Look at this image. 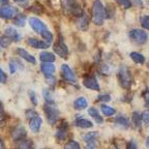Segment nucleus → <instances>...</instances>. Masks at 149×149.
<instances>
[{
  "mask_svg": "<svg viewBox=\"0 0 149 149\" xmlns=\"http://www.w3.org/2000/svg\"><path fill=\"white\" fill-rule=\"evenodd\" d=\"M61 6L66 14L72 15L76 18H79L84 15L83 9L77 2V0H61Z\"/></svg>",
  "mask_w": 149,
  "mask_h": 149,
  "instance_id": "nucleus-1",
  "label": "nucleus"
},
{
  "mask_svg": "<svg viewBox=\"0 0 149 149\" xmlns=\"http://www.w3.org/2000/svg\"><path fill=\"white\" fill-rule=\"evenodd\" d=\"M106 18V10L100 0H95L92 5V21L95 25H102Z\"/></svg>",
  "mask_w": 149,
  "mask_h": 149,
  "instance_id": "nucleus-2",
  "label": "nucleus"
},
{
  "mask_svg": "<svg viewBox=\"0 0 149 149\" xmlns=\"http://www.w3.org/2000/svg\"><path fill=\"white\" fill-rule=\"evenodd\" d=\"M118 81L121 87L124 89H130L133 84V77L128 70L127 66L121 64L118 70Z\"/></svg>",
  "mask_w": 149,
  "mask_h": 149,
  "instance_id": "nucleus-3",
  "label": "nucleus"
},
{
  "mask_svg": "<svg viewBox=\"0 0 149 149\" xmlns=\"http://www.w3.org/2000/svg\"><path fill=\"white\" fill-rule=\"evenodd\" d=\"M45 114H46L48 121L50 124H55V122L57 121L59 116V111L57 110V108L55 107L54 104H49L47 102L46 105L44 106Z\"/></svg>",
  "mask_w": 149,
  "mask_h": 149,
  "instance_id": "nucleus-4",
  "label": "nucleus"
},
{
  "mask_svg": "<svg viewBox=\"0 0 149 149\" xmlns=\"http://www.w3.org/2000/svg\"><path fill=\"white\" fill-rule=\"evenodd\" d=\"M128 35L130 40L137 45H144L148 40V34L142 29H133L130 31Z\"/></svg>",
  "mask_w": 149,
  "mask_h": 149,
  "instance_id": "nucleus-5",
  "label": "nucleus"
},
{
  "mask_svg": "<svg viewBox=\"0 0 149 149\" xmlns=\"http://www.w3.org/2000/svg\"><path fill=\"white\" fill-rule=\"evenodd\" d=\"M18 9L12 5L4 4L0 7V18L8 20V19H15L18 15Z\"/></svg>",
  "mask_w": 149,
  "mask_h": 149,
  "instance_id": "nucleus-6",
  "label": "nucleus"
},
{
  "mask_svg": "<svg viewBox=\"0 0 149 149\" xmlns=\"http://www.w3.org/2000/svg\"><path fill=\"white\" fill-rule=\"evenodd\" d=\"M54 52H56V54H58V56H60L61 58H66L68 55V49L66 45L64 44L63 37H59L58 42L54 45Z\"/></svg>",
  "mask_w": 149,
  "mask_h": 149,
  "instance_id": "nucleus-7",
  "label": "nucleus"
},
{
  "mask_svg": "<svg viewBox=\"0 0 149 149\" xmlns=\"http://www.w3.org/2000/svg\"><path fill=\"white\" fill-rule=\"evenodd\" d=\"M29 24H30L31 28H32L33 30L40 35L48 30L46 24H45L44 22H42L40 19H37V18H33V17L32 18H30L29 19Z\"/></svg>",
  "mask_w": 149,
  "mask_h": 149,
  "instance_id": "nucleus-8",
  "label": "nucleus"
},
{
  "mask_svg": "<svg viewBox=\"0 0 149 149\" xmlns=\"http://www.w3.org/2000/svg\"><path fill=\"white\" fill-rule=\"evenodd\" d=\"M83 85L86 87V88L91 89V90H95V91H100V84H98L96 78L93 77V76H89V77L84 78Z\"/></svg>",
  "mask_w": 149,
  "mask_h": 149,
  "instance_id": "nucleus-9",
  "label": "nucleus"
},
{
  "mask_svg": "<svg viewBox=\"0 0 149 149\" xmlns=\"http://www.w3.org/2000/svg\"><path fill=\"white\" fill-rule=\"evenodd\" d=\"M26 135H27V132H26L25 127L22 125H18L12 130V138L15 142H18V141H21V140L25 139Z\"/></svg>",
  "mask_w": 149,
  "mask_h": 149,
  "instance_id": "nucleus-10",
  "label": "nucleus"
},
{
  "mask_svg": "<svg viewBox=\"0 0 149 149\" xmlns=\"http://www.w3.org/2000/svg\"><path fill=\"white\" fill-rule=\"evenodd\" d=\"M61 74H62L63 79L66 80V81L72 82V83L76 82V76H74V72L68 64H62V66H61Z\"/></svg>",
  "mask_w": 149,
  "mask_h": 149,
  "instance_id": "nucleus-11",
  "label": "nucleus"
},
{
  "mask_svg": "<svg viewBox=\"0 0 149 149\" xmlns=\"http://www.w3.org/2000/svg\"><path fill=\"white\" fill-rule=\"evenodd\" d=\"M68 124L66 121L62 120L59 123L58 130H57V133H56V137L59 141H64L68 137Z\"/></svg>",
  "mask_w": 149,
  "mask_h": 149,
  "instance_id": "nucleus-12",
  "label": "nucleus"
},
{
  "mask_svg": "<svg viewBox=\"0 0 149 149\" xmlns=\"http://www.w3.org/2000/svg\"><path fill=\"white\" fill-rule=\"evenodd\" d=\"M27 44L30 47H32V48H34V49H48L50 47V42L38 40L36 38H33V37L28 38Z\"/></svg>",
  "mask_w": 149,
  "mask_h": 149,
  "instance_id": "nucleus-13",
  "label": "nucleus"
},
{
  "mask_svg": "<svg viewBox=\"0 0 149 149\" xmlns=\"http://www.w3.org/2000/svg\"><path fill=\"white\" fill-rule=\"evenodd\" d=\"M98 138L97 132H91L84 136V140L87 142V148H95L96 139Z\"/></svg>",
  "mask_w": 149,
  "mask_h": 149,
  "instance_id": "nucleus-14",
  "label": "nucleus"
},
{
  "mask_svg": "<svg viewBox=\"0 0 149 149\" xmlns=\"http://www.w3.org/2000/svg\"><path fill=\"white\" fill-rule=\"evenodd\" d=\"M42 118H40L38 115H36V116L30 118V121H29V127H30V130H32V132L37 133V132L40 130V126H42Z\"/></svg>",
  "mask_w": 149,
  "mask_h": 149,
  "instance_id": "nucleus-15",
  "label": "nucleus"
},
{
  "mask_svg": "<svg viewBox=\"0 0 149 149\" xmlns=\"http://www.w3.org/2000/svg\"><path fill=\"white\" fill-rule=\"evenodd\" d=\"M17 52H18V54L21 56L22 58L25 59V60L28 61L29 63H31V64H36V60H35L34 56L30 55L25 49H23V48H18V49H17Z\"/></svg>",
  "mask_w": 149,
  "mask_h": 149,
  "instance_id": "nucleus-16",
  "label": "nucleus"
},
{
  "mask_svg": "<svg viewBox=\"0 0 149 149\" xmlns=\"http://www.w3.org/2000/svg\"><path fill=\"white\" fill-rule=\"evenodd\" d=\"M5 35H7L13 42H20V40H21V36H20L19 32L14 27H7L5 29Z\"/></svg>",
  "mask_w": 149,
  "mask_h": 149,
  "instance_id": "nucleus-17",
  "label": "nucleus"
},
{
  "mask_svg": "<svg viewBox=\"0 0 149 149\" xmlns=\"http://www.w3.org/2000/svg\"><path fill=\"white\" fill-rule=\"evenodd\" d=\"M77 25L78 27L81 29V30H87L88 29V26H89V19L87 16H81L78 18V21H77Z\"/></svg>",
  "mask_w": 149,
  "mask_h": 149,
  "instance_id": "nucleus-18",
  "label": "nucleus"
},
{
  "mask_svg": "<svg viewBox=\"0 0 149 149\" xmlns=\"http://www.w3.org/2000/svg\"><path fill=\"white\" fill-rule=\"evenodd\" d=\"M40 70L45 74H53L55 72V66L52 62H44L40 65Z\"/></svg>",
  "mask_w": 149,
  "mask_h": 149,
  "instance_id": "nucleus-19",
  "label": "nucleus"
},
{
  "mask_svg": "<svg viewBox=\"0 0 149 149\" xmlns=\"http://www.w3.org/2000/svg\"><path fill=\"white\" fill-rule=\"evenodd\" d=\"M76 125L80 128H90L93 126V124L91 121L87 120V119L83 118V117H79L76 120Z\"/></svg>",
  "mask_w": 149,
  "mask_h": 149,
  "instance_id": "nucleus-20",
  "label": "nucleus"
},
{
  "mask_svg": "<svg viewBox=\"0 0 149 149\" xmlns=\"http://www.w3.org/2000/svg\"><path fill=\"white\" fill-rule=\"evenodd\" d=\"M88 114L90 115V116L92 117V118L94 119V120H95L98 124L102 123V122H104V118L100 116V112H98L97 110L95 109V108H93V107L89 108V109H88Z\"/></svg>",
  "mask_w": 149,
  "mask_h": 149,
  "instance_id": "nucleus-21",
  "label": "nucleus"
},
{
  "mask_svg": "<svg viewBox=\"0 0 149 149\" xmlns=\"http://www.w3.org/2000/svg\"><path fill=\"white\" fill-rule=\"evenodd\" d=\"M87 106H88V102H87L86 98L82 97V96L81 97H78L74 102V109H77V110H83V109H85V108H87Z\"/></svg>",
  "mask_w": 149,
  "mask_h": 149,
  "instance_id": "nucleus-22",
  "label": "nucleus"
},
{
  "mask_svg": "<svg viewBox=\"0 0 149 149\" xmlns=\"http://www.w3.org/2000/svg\"><path fill=\"white\" fill-rule=\"evenodd\" d=\"M40 58L42 62H52L53 63L55 61V55L53 53L50 52H42L40 55Z\"/></svg>",
  "mask_w": 149,
  "mask_h": 149,
  "instance_id": "nucleus-23",
  "label": "nucleus"
},
{
  "mask_svg": "<svg viewBox=\"0 0 149 149\" xmlns=\"http://www.w3.org/2000/svg\"><path fill=\"white\" fill-rule=\"evenodd\" d=\"M18 70H23L22 63L15 60V59H12V60L9 61V72H12V74H15Z\"/></svg>",
  "mask_w": 149,
  "mask_h": 149,
  "instance_id": "nucleus-24",
  "label": "nucleus"
},
{
  "mask_svg": "<svg viewBox=\"0 0 149 149\" xmlns=\"http://www.w3.org/2000/svg\"><path fill=\"white\" fill-rule=\"evenodd\" d=\"M130 58L134 60V62L138 63V64H144L145 57L142 54L138 53V52H132V53L130 54Z\"/></svg>",
  "mask_w": 149,
  "mask_h": 149,
  "instance_id": "nucleus-25",
  "label": "nucleus"
},
{
  "mask_svg": "<svg viewBox=\"0 0 149 149\" xmlns=\"http://www.w3.org/2000/svg\"><path fill=\"white\" fill-rule=\"evenodd\" d=\"M17 143V147L18 148H21V149H29V148H32L33 147V143L32 141L30 140H26V139H23L21 141H18Z\"/></svg>",
  "mask_w": 149,
  "mask_h": 149,
  "instance_id": "nucleus-26",
  "label": "nucleus"
},
{
  "mask_svg": "<svg viewBox=\"0 0 149 149\" xmlns=\"http://www.w3.org/2000/svg\"><path fill=\"white\" fill-rule=\"evenodd\" d=\"M133 124L136 128L141 127V124H142V115L140 114L139 112H134L133 113Z\"/></svg>",
  "mask_w": 149,
  "mask_h": 149,
  "instance_id": "nucleus-27",
  "label": "nucleus"
},
{
  "mask_svg": "<svg viewBox=\"0 0 149 149\" xmlns=\"http://www.w3.org/2000/svg\"><path fill=\"white\" fill-rule=\"evenodd\" d=\"M100 110H102V112L104 113V115L105 116H113V115L116 113V110L113 109L112 107H110V106H107V105H102L100 106Z\"/></svg>",
  "mask_w": 149,
  "mask_h": 149,
  "instance_id": "nucleus-28",
  "label": "nucleus"
},
{
  "mask_svg": "<svg viewBox=\"0 0 149 149\" xmlns=\"http://www.w3.org/2000/svg\"><path fill=\"white\" fill-rule=\"evenodd\" d=\"M42 95H44V98L47 102H49V104H54V95L50 89L45 88L44 91H42Z\"/></svg>",
  "mask_w": 149,
  "mask_h": 149,
  "instance_id": "nucleus-29",
  "label": "nucleus"
},
{
  "mask_svg": "<svg viewBox=\"0 0 149 149\" xmlns=\"http://www.w3.org/2000/svg\"><path fill=\"white\" fill-rule=\"evenodd\" d=\"M15 19H16L14 21L15 25L19 26V27H23V26L25 25V16H24V15L18 14Z\"/></svg>",
  "mask_w": 149,
  "mask_h": 149,
  "instance_id": "nucleus-30",
  "label": "nucleus"
},
{
  "mask_svg": "<svg viewBox=\"0 0 149 149\" xmlns=\"http://www.w3.org/2000/svg\"><path fill=\"white\" fill-rule=\"evenodd\" d=\"M114 121H115V123L120 124V125L125 126V127H128V126H130V122H128V120L125 118V117H123V116H118V117H116Z\"/></svg>",
  "mask_w": 149,
  "mask_h": 149,
  "instance_id": "nucleus-31",
  "label": "nucleus"
},
{
  "mask_svg": "<svg viewBox=\"0 0 149 149\" xmlns=\"http://www.w3.org/2000/svg\"><path fill=\"white\" fill-rule=\"evenodd\" d=\"M10 42H13V40H10L7 35H3V36L0 37V47H2V48H7V47L10 45Z\"/></svg>",
  "mask_w": 149,
  "mask_h": 149,
  "instance_id": "nucleus-32",
  "label": "nucleus"
},
{
  "mask_svg": "<svg viewBox=\"0 0 149 149\" xmlns=\"http://www.w3.org/2000/svg\"><path fill=\"white\" fill-rule=\"evenodd\" d=\"M140 23H141V26L147 30H149V15H146V16H143L140 18Z\"/></svg>",
  "mask_w": 149,
  "mask_h": 149,
  "instance_id": "nucleus-33",
  "label": "nucleus"
},
{
  "mask_svg": "<svg viewBox=\"0 0 149 149\" xmlns=\"http://www.w3.org/2000/svg\"><path fill=\"white\" fill-rule=\"evenodd\" d=\"M6 120V114H5L4 112V108H3L2 102H0V126L3 125Z\"/></svg>",
  "mask_w": 149,
  "mask_h": 149,
  "instance_id": "nucleus-34",
  "label": "nucleus"
},
{
  "mask_svg": "<svg viewBox=\"0 0 149 149\" xmlns=\"http://www.w3.org/2000/svg\"><path fill=\"white\" fill-rule=\"evenodd\" d=\"M65 148L66 149H80V145L77 141H70L68 143H66Z\"/></svg>",
  "mask_w": 149,
  "mask_h": 149,
  "instance_id": "nucleus-35",
  "label": "nucleus"
},
{
  "mask_svg": "<svg viewBox=\"0 0 149 149\" xmlns=\"http://www.w3.org/2000/svg\"><path fill=\"white\" fill-rule=\"evenodd\" d=\"M116 2L118 3V4H120L122 7H124V8H130V7H132V2H130V0H116Z\"/></svg>",
  "mask_w": 149,
  "mask_h": 149,
  "instance_id": "nucleus-36",
  "label": "nucleus"
},
{
  "mask_svg": "<svg viewBox=\"0 0 149 149\" xmlns=\"http://www.w3.org/2000/svg\"><path fill=\"white\" fill-rule=\"evenodd\" d=\"M29 96H30V100L32 102V104L34 106H37V97H36V94H35L34 91L30 90L29 91Z\"/></svg>",
  "mask_w": 149,
  "mask_h": 149,
  "instance_id": "nucleus-37",
  "label": "nucleus"
},
{
  "mask_svg": "<svg viewBox=\"0 0 149 149\" xmlns=\"http://www.w3.org/2000/svg\"><path fill=\"white\" fill-rule=\"evenodd\" d=\"M45 76H46V80L48 82V84H50V85H54L55 84L56 79L53 74H45Z\"/></svg>",
  "mask_w": 149,
  "mask_h": 149,
  "instance_id": "nucleus-38",
  "label": "nucleus"
},
{
  "mask_svg": "<svg viewBox=\"0 0 149 149\" xmlns=\"http://www.w3.org/2000/svg\"><path fill=\"white\" fill-rule=\"evenodd\" d=\"M97 100L100 102H110L111 100V96L109 94H102V95L97 96Z\"/></svg>",
  "mask_w": 149,
  "mask_h": 149,
  "instance_id": "nucleus-39",
  "label": "nucleus"
},
{
  "mask_svg": "<svg viewBox=\"0 0 149 149\" xmlns=\"http://www.w3.org/2000/svg\"><path fill=\"white\" fill-rule=\"evenodd\" d=\"M142 120L144 121L146 124H149V110H146V111L143 112Z\"/></svg>",
  "mask_w": 149,
  "mask_h": 149,
  "instance_id": "nucleus-40",
  "label": "nucleus"
},
{
  "mask_svg": "<svg viewBox=\"0 0 149 149\" xmlns=\"http://www.w3.org/2000/svg\"><path fill=\"white\" fill-rule=\"evenodd\" d=\"M6 80H7V76L4 72H3L1 68H0V83H6Z\"/></svg>",
  "mask_w": 149,
  "mask_h": 149,
  "instance_id": "nucleus-41",
  "label": "nucleus"
},
{
  "mask_svg": "<svg viewBox=\"0 0 149 149\" xmlns=\"http://www.w3.org/2000/svg\"><path fill=\"white\" fill-rule=\"evenodd\" d=\"M26 115H27V117L28 118H32V117H34V116H36V113H35L33 110H28L27 111V113H26Z\"/></svg>",
  "mask_w": 149,
  "mask_h": 149,
  "instance_id": "nucleus-42",
  "label": "nucleus"
},
{
  "mask_svg": "<svg viewBox=\"0 0 149 149\" xmlns=\"http://www.w3.org/2000/svg\"><path fill=\"white\" fill-rule=\"evenodd\" d=\"M143 97L145 98V100H149V89H146V90L144 91V92H143Z\"/></svg>",
  "mask_w": 149,
  "mask_h": 149,
  "instance_id": "nucleus-43",
  "label": "nucleus"
},
{
  "mask_svg": "<svg viewBox=\"0 0 149 149\" xmlns=\"http://www.w3.org/2000/svg\"><path fill=\"white\" fill-rule=\"evenodd\" d=\"M127 148H128V149H132V148L136 149V148H137V145L135 144V142H130V143L127 144Z\"/></svg>",
  "mask_w": 149,
  "mask_h": 149,
  "instance_id": "nucleus-44",
  "label": "nucleus"
},
{
  "mask_svg": "<svg viewBox=\"0 0 149 149\" xmlns=\"http://www.w3.org/2000/svg\"><path fill=\"white\" fill-rule=\"evenodd\" d=\"M4 143H3V141L1 139H0V149H3L4 148Z\"/></svg>",
  "mask_w": 149,
  "mask_h": 149,
  "instance_id": "nucleus-45",
  "label": "nucleus"
},
{
  "mask_svg": "<svg viewBox=\"0 0 149 149\" xmlns=\"http://www.w3.org/2000/svg\"><path fill=\"white\" fill-rule=\"evenodd\" d=\"M0 3H2V4H7V3H8V0H0Z\"/></svg>",
  "mask_w": 149,
  "mask_h": 149,
  "instance_id": "nucleus-46",
  "label": "nucleus"
},
{
  "mask_svg": "<svg viewBox=\"0 0 149 149\" xmlns=\"http://www.w3.org/2000/svg\"><path fill=\"white\" fill-rule=\"evenodd\" d=\"M146 147L147 148H149V137L146 139Z\"/></svg>",
  "mask_w": 149,
  "mask_h": 149,
  "instance_id": "nucleus-47",
  "label": "nucleus"
},
{
  "mask_svg": "<svg viewBox=\"0 0 149 149\" xmlns=\"http://www.w3.org/2000/svg\"><path fill=\"white\" fill-rule=\"evenodd\" d=\"M145 106H146V107L149 109V100H146V102H145Z\"/></svg>",
  "mask_w": 149,
  "mask_h": 149,
  "instance_id": "nucleus-48",
  "label": "nucleus"
},
{
  "mask_svg": "<svg viewBox=\"0 0 149 149\" xmlns=\"http://www.w3.org/2000/svg\"><path fill=\"white\" fill-rule=\"evenodd\" d=\"M15 1H17V2H22V1H24V0H15Z\"/></svg>",
  "mask_w": 149,
  "mask_h": 149,
  "instance_id": "nucleus-49",
  "label": "nucleus"
}]
</instances>
